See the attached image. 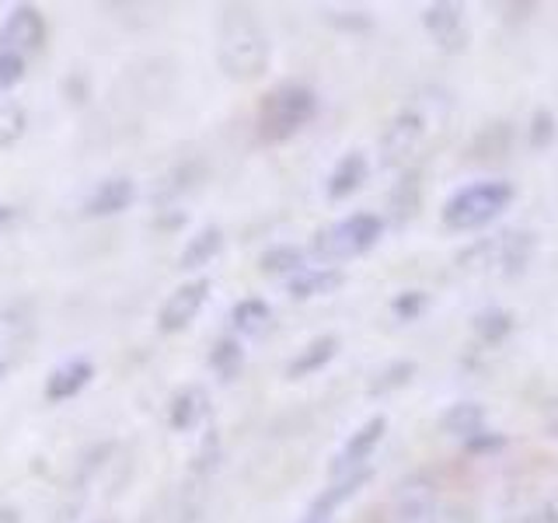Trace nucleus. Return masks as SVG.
I'll return each instance as SVG.
<instances>
[{"instance_id": "nucleus-12", "label": "nucleus", "mask_w": 558, "mask_h": 523, "mask_svg": "<svg viewBox=\"0 0 558 523\" xmlns=\"http://www.w3.org/2000/svg\"><path fill=\"white\" fill-rule=\"evenodd\" d=\"M133 196H136V185L126 179V174H119V179H105L92 192V199L84 203V214L87 217H112V214H122V209H130Z\"/></svg>"}, {"instance_id": "nucleus-17", "label": "nucleus", "mask_w": 558, "mask_h": 523, "mask_svg": "<svg viewBox=\"0 0 558 523\" xmlns=\"http://www.w3.org/2000/svg\"><path fill=\"white\" fill-rule=\"evenodd\" d=\"M366 182V157L360 150L342 154V161L328 174V199H345Z\"/></svg>"}, {"instance_id": "nucleus-21", "label": "nucleus", "mask_w": 558, "mask_h": 523, "mask_svg": "<svg viewBox=\"0 0 558 523\" xmlns=\"http://www.w3.org/2000/svg\"><path fill=\"white\" fill-rule=\"evenodd\" d=\"M258 269L266 276H296L304 272V252L296 248V244H276L266 255L258 258Z\"/></svg>"}, {"instance_id": "nucleus-30", "label": "nucleus", "mask_w": 558, "mask_h": 523, "mask_svg": "<svg viewBox=\"0 0 558 523\" xmlns=\"http://www.w3.org/2000/svg\"><path fill=\"white\" fill-rule=\"evenodd\" d=\"M217 453H220V440H217V433L209 429L206 433V440H203V450H199V458H196V471H209L217 464Z\"/></svg>"}, {"instance_id": "nucleus-14", "label": "nucleus", "mask_w": 558, "mask_h": 523, "mask_svg": "<svg viewBox=\"0 0 558 523\" xmlns=\"http://www.w3.org/2000/svg\"><path fill=\"white\" fill-rule=\"evenodd\" d=\"M440 429L447 436H461V440H475L485 433V409L478 401H453L440 415Z\"/></svg>"}, {"instance_id": "nucleus-24", "label": "nucleus", "mask_w": 558, "mask_h": 523, "mask_svg": "<svg viewBox=\"0 0 558 523\" xmlns=\"http://www.w3.org/2000/svg\"><path fill=\"white\" fill-rule=\"evenodd\" d=\"M475 331L485 342H502L513 331V318L506 311L493 307V311H485V314H478V318H475Z\"/></svg>"}, {"instance_id": "nucleus-9", "label": "nucleus", "mask_w": 558, "mask_h": 523, "mask_svg": "<svg viewBox=\"0 0 558 523\" xmlns=\"http://www.w3.org/2000/svg\"><path fill=\"white\" fill-rule=\"evenodd\" d=\"M423 130H426V119L418 112H401L395 115V122L380 136V154H384V165H398L401 157H405L418 139H423Z\"/></svg>"}, {"instance_id": "nucleus-28", "label": "nucleus", "mask_w": 558, "mask_h": 523, "mask_svg": "<svg viewBox=\"0 0 558 523\" xmlns=\"http://www.w3.org/2000/svg\"><path fill=\"white\" fill-rule=\"evenodd\" d=\"M391 307H395V314H398L401 321H412L415 314L426 307V293H418V290H405V293H401L398 301L391 304Z\"/></svg>"}, {"instance_id": "nucleus-27", "label": "nucleus", "mask_w": 558, "mask_h": 523, "mask_svg": "<svg viewBox=\"0 0 558 523\" xmlns=\"http://www.w3.org/2000/svg\"><path fill=\"white\" fill-rule=\"evenodd\" d=\"M22 77H25V57L0 49V95L11 92V87L22 81Z\"/></svg>"}, {"instance_id": "nucleus-1", "label": "nucleus", "mask_w": 558, "mask_h": 523, "mask_svg": "<svg viewBox=\"0 0 558 523\" xmlns=\"http://www.w3.org/2000/svg\"><path fill=\"white\" fill-rule=\"evenodd\" d=\"M272 42L266 25L248 4H227L220 8L217 25V60L227 77L234 81H255L269 70Z\"/></svg>"}, {"instance_id": "nucleus-19", "label": "nucleus", "mask_w": 558, "mask_h": 523, "mask_svg": "<svg viewBox=\"0 0 558 523\" xmlns=\"http://www.w3.org/2000/svg\"><path fill=\"white\" fill-rule=\"evenodd\" d=\"M220 248H223V231H220V227H203V231L182 248L179 266H182L185 272H192V269L206 266V262H214Z\"/></svg>"}, {"instance_id": "nucleus-11", "label": "nucleus", "mask_w": 558, "mask_h": 523, "mask_svg": "<svg viewBox=\"0 0 558 523\" xmlns=\"http://www.w3.org/2000/svg\"><path fill=\"white\" fill-rule=\"evenodd\" d=\"M95 377V363L92 360H70L63 366H57L49 377H46V401H70L74 394H81L87 384Z\"/></svg>"}, {"instance_id": "nucleus-26", "label": "nucleus", "mask_w": 558, "mask_h": 523, "mask_svg": "<svg viewBox=\"0 0 558 523\" xmlns=\"http://www.w3.org/2000/svg\"><path fill=\"white\" fill-rule=\"evenodd\" d=\"M412 374H415V363H412V360H398V363H391L388 370H384V374L371 384V394L391 391V388H398V384H405Z\"/></svg>"}, {"instance_id": "nucleus-33", "label": "nucleus", "mask_w": 558, "mask_h": 523, "mask_svg": "<svg viewBox=\"0 0 558 523\" xmlns=\"http://www.w3.org/2000/svg\"><path fill=\"white\" fill-rule=\"evenodd\" d=\"M8 370H11V363H8V360H0V377H8Z\"/></svg>"}, {"instance_id": "nucleus-18", "label": "nucleus", "mask_w": 558, "mask_h": 523, "mask_svg": "<svg viewBox=\"0 0 558 523\" xmlns=\"http://www.w3.org/2000/svg\"><path fill=\"white\" fill-rule=\"evenodd\" d=\"M203 412H206V391L203 388H182L168 405V426L174 433H185L199 423Z\"/></svg>"}, {"instance_id": "nucleus-32", "label": "nucleus", "mask_w": 558, "mask_h": 523, "mask_svg": "<svg viewBox=\"0 0 558 523\" xmlns=\"http://www.w3.org/2000/svg\"><path fill=\"white\" fill-rule=\"evenodd\" d=\"M11 220V206H0V227Z\"/></svg>"}, {"instance_id": "nucleus-13", "label": "nucleus", "mask_w": 558, "mask_h": 523, "mask_svg": "<svg viewBox=\"0 0 558 523\" xmlns=\"http://www.w3.org/2000/svg\"><path fill=\"white\" fill-rule=\"evenodd\" d=\"M345 283V272L336 269V266H314V269H304L290 279V296L293 301H311V296H328L342 290Z\"/></svg>"}, {"instance_id": "nucleus-31", "label": "nucleus", "mask_w": 558, "mask_h": 523, "mask_svg": "<svg viewBox=\"0 0 558 523\" xmlns=\"http://www.w3.org/2000/svg\"><path fill=\"white\" fill-rule=\"evenodd\" d=\"M0 523H22V516H17V510H11V506H0Z\"/></svg>"}, {"instance_id": "nucleus-2", "label": "nucleus", "mask_w": 558, "mask_h": 523, "mask_svg": "<svg viewBox=\"0 0 558 523\" xmlns=\"http://www.w3.org/2000/svg\"><path fill=\"white\" fill-rule=\"evenodd\" d=\"M314 112H318V98H314L311 87L301 81H283L258 98L255 133L262 144H283L307 126Z\"/></svg>"}, {"instance_id": "nucleus-4", "label": "nucleus", "mask_w": 558, "mask_h": 523, "mask_svg": "<svg viewBox=\"0 0 558 523\" xmlns=\"http://www.w3.org/2000/svg\"><path fill=\"white\" fill-rule=\"evenodd\" d=\"M380 234H384V220L377 214H349L314 234L311 255L318 258L322 266H336V262H349L363 252H371Z\"/></svg>"}, {"instance_id": "nucleus-16", "label": "nucleus", "mask_w": 558, "mask_h": 523, "mask_svg": "<svg viewBox=\"0 0 558 523\" xmlns=\"http://www.w3.org/2000/svg\"><path fill=\"white\" fill-rule=\"evenodd\" d=\"M32 336V311L25 304H8L0 311V360H8L17 353V345Z\"/></svg>"}, {"instance_id": "nucleus-7", "label": "nucleus", "mask_w": 558, "mask_h": 523, "mask_svg": "<svg viewBox=\"0 0 558 523\" xmlns=\"http://www.w3.org/2000/svg\"><path fill=\"white\" fill-rule=\"evenodd\" d=\"M46 39V22L39 8L32 4H22L8 14V22L0 25V49L4 52H17V57H25V52L39 49Z\"/></svg>"}, {"instance_id": "nucleus-23", "label": "nucleus", "mask_w": 558, "mask_h": 523, "mask_svg": "<svg viewBox=\"0 0 558 523\" xmlns=\"http://www.w3.org/2000/svg\"><path fill=\"white\" fill-rule=\"evenodd\" d=\"M25 126H28V115L22 105H14V101L0 105V150L14 147L17 139L25 136Z\"/></svg>"}, {"instance_id": "nucleus-29", "label": "nucleus", "mask_w": 558, "mask_h": 523, "mask_svg": "<svg viewBox=\"0 0 558 523\" xmlns=\"http://www.w3.org/2000/svg\"><path fill=\"white\" fill-rule=\"evenodd\" d=\"M531 136H534V147H548V144H551V136H555V119H551L548 109L534 112V130H531Z\"/></svg>"}, {"instance_id": "nucleus-25", "label": "nucleus", "mask_w": 558, "mask_h": 523, "mask_svg": "<svg viewBox=\"0 0 558 523\" xmlns=\"http://www.w3.org/2000/svg\"><path fill=\"white\" fill-rule=\"evenodd\" d=\"M391 206H395V214L401 209V217H412L415 214V206H418V171L401 174V182L391 192Z\"/></svg>"}, {"instance_id": "nucleus-10", "label": "nucleus", "mask_w": 558, "mask_h": 523, "mask_svg": "<svg viewBox=\"0 0 558 523\" xmlns=\"http://www.w3.org/2000/svg\"><path fill=\"white\" fill-rule=\"evenodd\" d=\"M423 25L444 49H464L468 42L464 11L458 4H429L423 11Z\"/></svg>"}, {"instance_id": "nucleus-8", "label": "nucleus", "mask_w": 558, "mask_h": 523, "mask_svg": "<svg viewBox=\"0 0 558 523\" xmlns=\"http://www.w3.org/2000/svg\"><path fill=\"white\" fill-rule=\"evenodd\" d=\"M371 478H374V471H371V467H366V471H356V475H342V478H336L318 499H314V502L307 506V516H304L301 523H331V516H336L339 506H342L345 499H353Z\"/></svg>"}, {"instance_id": "nucleus-15", "label": "nucleus", "mask_w": 558, "mask_h": 523, "mask_svg": "<svg viewBox=\"0 0 558 523\" xmlns=\"http://www.w3.org/2000/svg\"><path fill=\"white\" fill-rule=\"evenodd\" d=\"M339 353V339L336 336H322V339H314L307 342L301 353H296L287 366V377L290 380H301V377H311V374H318L322 366H328L331 360H336Z\"/></svg>"}, {"instance_id": "nucleus-5", "label": "nucleus", "mask_w": 558, "mask_h": 523, "mask_svg": "<svg viewBox=\"0 0 558 523\" xmlns=\"http://www.w3.org/2000/svg\"><path fill=\"white\" fill-rule=\"evenodd\" d=\"M384 433H388V418H384V415L366 418V423L356 433H349V440L336 453V461H331V475L342 478V475H356V471H366V461H371V453L384 440Z\"/></svg>"}, {"instance_id": "nucleus-22", "label": "nucleus", "mask_w": 558, "mask_h": 523, "mask_svg": "<svg viewBox=\"0 0 558 523\" xmlns=\"http://www.w3.org/2000/svg\"><path fill=\"white\" fill-rule=\"evenodd\" d=\"M241 363H244V349H241L238 339H220L214 349H209V366H214V370H217L223 380L238 377Z\"/></svg>"}, {"instance_id": "nucleus-6", "label": "nucleus", "mask_w": 558, "mask_h": 523, "mask_svg": "<svg viewBox=\"0 0 558 523\" xmlns=\"http://www.w3.org/2000/svg\"><path fill=\"white\" fill-rule=\"evenodd\" d=\"M206 296H209V279L206 276L189 279V283H182L174 293H168V301L161 304V311H157V328L182 331L203 311Z\"/></svg>"}, {"instance_id": "nucleus-3", "label": "nucleus", "mask_w": 558, "mask_h": 523, "mask_svg": "<svg viewBox=\"0 0 558 523\" xmlns=\"http://www.w3.org/2000/svg\"><path fill=\"white\" fill-rule=\"evenodd\" d=\"M510 203H513L510 182L502 179L471 182L444 203V223L450 231H478V227L493 223Z\"/></svg>"}, {"instance_id": "nucleus-20", "label": "nucleus", "mask_w": 558, "mask_h": 523, "mask_svg": "<svg viewBox=\"0 0 558 523\" xmlns=\"http://www.w3.org/2000/svg\"><path fill=\"white\" fill-rule=\"evenodd\" d=\"M269 321H272V307L262 301V296H244L231 311V325L244 331V336H255V331H262Z\"/></svg>"}]
</instances>
